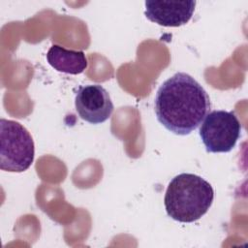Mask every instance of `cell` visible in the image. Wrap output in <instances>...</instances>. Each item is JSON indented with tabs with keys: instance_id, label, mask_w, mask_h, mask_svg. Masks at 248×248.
I'll return each mask as SVG.
<instances>
[{
	"instance_id": "obj_3",
	"label": "cell",
	"mask_w": 248,
	"mask_h": 248,
	"mask_svg": "<svg viewBox=\"0 0 248 248\" xmlns=\"http://www.w3.org/2000/svg\"><path fill=\"white\" fill-rule=\"evenodd\" d=\"M0 168L10 172L28 170L35 156L33 139L28 130L15 120H0Z\"/></svg>"
},
{
	"instance_id": "obj_6",
	"label": "cell",
	"mask_w": 248,
	"mask_h": 248,
	"mask_svg": "<svg viewBox=\"0 0 248 248\" xmlns=\"http://www.w3.org/2000/svg\"><path fill=\"white\" fill-rule=\"evenodd\" d=\"M196 1H146L144 16L152 22L166 27L186 24L194 14Z\"/></svg>"
},
{
	"instance_id": "obj_7",
	"label": "cell",
	"mask_w": 248,
	"mask_h": 248,
	"mask_svg": "<svg viewBox=\"0 0 248 248\" xmlns=\"http://www.w3.org/2000/svg\"><path fill=\"white\" fill-rule=\"evenodd\" d=\"M48 64L58 72L78 75L87 68V59L82 50L66 49L60 46H52L47 53Z\"/></svg>"
},
{
	"instance_id": "obj_2",
	"label": "cell",
	"mask_w": 248,
	"mask_h": 248,
	"mask_svg": "<svg viewBox=\"0 0 248 248\" xmlns=\"http://www.w3.org/2000/svg\"><path fill=\"white\" fill-rule=\"evenodd\" d=\"M214 191L209 182L194 173H180L168 185L164 204L167 214L181 223H192L210 208Z\"/></svg>"
},
{
	"instance_id": "obj_4",
	"label": "cell",
	"mask_w": 248,
	"mask_h": 248,
	"mask_svg": "<svg viewBox=\"0 0 248 248\" xmlns=\"http://www.w3.org/2000/svg\"><path fill=\"white\" fill-rule=\"evenodd\" d=\"M241 124L232 111L213 110L206 114L200 128V137L207 152H230L239 140Z\"/></svg>"
},
{
	"instance_id": "obj_1",
	"label": "cell",
	"mask_w": 248,
	"mask_h": 248,
	"mask_svg": "<svg viewBox=\"0 0 248 248\" xmlns=\"http://www.w3.org/2000/svg\"><path fill=\"white\" fill-rule=\"evenodd\" d=\"M210 106L204 88L190 75L178 72L158 88L154 110L157 120L167 130L186 136L202 124Z\"/></svg>"
},
{
	"instance_id": "obj_5",
	"label": "cell",
	"mask_w": 248,
	"mask_h": 248,
	"mask_svg": "<svg viewBox=\"0 0 248 248\" xmlns=\"http://www.w3.org/2000/svg\"><path fill=\"white\" fill-rule=\"evenodd\" d=\"M75 106L79 117L91 124L107 121L114 109L108 92L100 84L80 86L76 94Z\"/></svg>"
}]
</instances>
